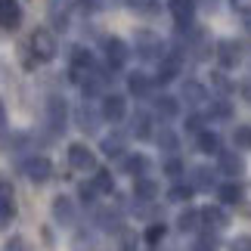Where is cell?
Instances as JSON below:
<instances>
[{"label": "cell", "instance_id": "cell-1", "mask_svg": "<svg viewBox=\"0 0 251 251\" xmlns=\"http://www.w3.org/2000/svg\"><path fill=\"white\" fill-rule=\"evenodd\" d=\"M28 50L37 56V62H50L59 53V41H56V34L50 28H34L31 37H28Z\"/></svg>", "mask_w": 251, "mask_h": 251}, {"label": "cell", "instance_id": "cell-2", "mask_svg": "<svg viewBox=\"0 0 251 251\" xmlns=\"http://www.w3.org/2000/svg\"><path fill=\"white\" fill-rule=\"evenodd\" d=\"M133 50H137L140 59H165V44H161V37L155 31H149V28H140L137 34H133Z\"/></svg>", "mask_w": 251, "mask_h": 251}, {"label": "cell", "instance_id": "cell-3", "mask_svg": "<svg viewBox=\"0 0 251 251\" xmlns=\"http://www.w3.org/2000/svg\"><path fill=\"white\" fill-rule=\"evenodd\" d=\"M65 121H69V102H65L59 93H53L50 100H47V130H50L53 137H59L65 130Z\"/></svg>", "mask_w": 251, "mask_h": 251}, {"label": "cell", "instance_id": "cell-4", "mask_svg": "<svg viewBox=\"0 0 251 251\" xmlns=\"http://www.w3.org/2000/svg\"><path fill=\"white\" fill-rule=\"evenodd\" d=\"M102 56H105V65H109L112 72H118L130 59V47L124 44L121 37H102Z\"/></svg>", "mask_w": 251, "mask_h": 251}, {"label": "cell", "instance_id": "cell-5", "mask_svg": "<svg viewBox=\"0 0 251 251\" xmlns=\"http://www.w3.org/2000/svg\"><path fill=\"white\" fill-rule=\"evenodd\" d=\"M100 112H102V118H105V121L118 124V121L127 118V100H124L121 93H105V96H102Z\"/></svg>", "mask_w": 251, "mask_h": 251}, {"label": "cell", "instance_id": "cell-6", "mask_svg": "<svg viewBox=\"0 0 251 251\" xmlns=\"http://www.w3.org/2000/svg\"><path fill=\"white\" fill-rule=\"evenodd\" d=\"M22 171H25V177L31 180V183H47V180L53 177V165H50V158H44V155L25 158L22 161Z\"/></svg>", "mask_w": 251, "mask_h": 251}, {"label": "cell", "instance_id": "cell-7", "mask_svg": "<svg viewBox=\"0 0 251 251\" xmlns=\"http://www.w3.org/2000/svg\"><path fill=\"white\" fill-rule=\"evenodd\" d=\"M69 165L75 171H96V155L93 149H87L84 143H72L69 146Z\"/></svg>", "mask_w": 251, "mask_h": 251}, {"label": "cell", "instance_id": "cell-8", "mask_svg": "<svg viewBox=\"0 0 251 251\" xmlns=\"http://www.w3.org/2000/svg\"><path fill=\"white\" fill-rule=\"evenodd\" d=\"M75 121H78V127L84 133H96L100 130V121H105V118H102V112H96L90 102H81L78 112H75Z\"/></svg>", "mask_w": 251, "mask_h": 251}, {"label": "cell", "instance_id": "cell-9", "mask_svg": "<svg viewBox=\"0 0 251 251\" xmlns=\"http://www.w3.org/2000/svg\"><path fill=\"white\" fill-rule=\"evenodd\" d=\"M171 16H174V22H177V28L183 31V28H189L192 22V16H196V0H171Z\"/></svg>", "mask_w": 251, "mask_h": 251}, {"label": "cell", "instance_id": "cell-10", "mask_svg": "<svg viewBox=\"0 0 251 251\" xmlns=\"http://www.w3.org/2000/svg\"><path fill=\"white\" fill-rule=\"evenodd\" d=\"M121 171L130 174V177H143L149 171V158L143 152H124L121 155Z\"/></svg>", "mask_w": 251, "mask_h": 251}, {"label": "cell", "instance_id": "cell-11", "mask_svg": "<svg viewBox=\"0 0 251 251\" xmlns=\"http://www.w3.org/2000/svg\"><path fill=\"white\" fill-rule=\"evenodd\" d=\"M19 22H22V6L16 0H0V28L13 31V28H19Z\"/></svg>", "mask_w": 251, "mask_h": 251}, {"label": "cell", "instance_id": "cell-12", "mask_svg": "<svg viewBox=\"0 0 251 251\" xmlns=\"http://www.w3.org/2000/svg\"><path fill=\"white\" fill-rule=\"evenodd\" d=\"M53 220L62 226H72L75 224V201L69 196H56L53 199Z\"/></svg>", "mask_w": 251, "mask_h": 251}, {"label": "cell", "instance_id": "cell-13", "mask_svg": "<svg viewBox=\"0 0 251 251\" xmlns=\"http://www.w3.org/2000/svg\"><path fill=\"white\" fill-rule=\"evenodd\" d=\"M180 75V53H168L165 59H158V75H155V84H168Z\"/></svg>", "mask_w": 251, "mask_h": 251}, {"label": "cell", "instance_id": "cell-14", "mask_svg": "<svg viewBox=\"0 0 251 251\" xmlns=\"http://www.w3.org/2000/svg\"><path fill=\"white\" fill-rule=\"evenodd\" d=\"M152 87H155V81H152L149 75H143V72L127 75V90H130V96H137V100H146L152 93Z\"/></svg>", "mask_w": 251, "mask_h": 251}, {"label": "cell", "instance_id": "cell-15", "mask_svg": "<svg viewBox=\"0 0 251 251\" xmlns=\"http://www.w3.org/2000/svg\"><path fill=\"white\" fill-rule=\"evenodd\" d=\"M100 149H102V155H109V158H121L124 149H127V133H109V137H102Z\"/></svg>", "mask_w": 251, "mask_h": 251}, {"label": "cell", "instance_id": "cell-16", "mask_svg": "<svg viewBox=\"0 0 251 251\" xmlns=\"http://www.w3.org/2000/svg\"><path fill=\"white\" fill-rule=\"evenodd\" d=\"M130 137H137V140H149L152 137V115L149 112H137L130 118Z\"/></svg>", "mask_w": 251, "mask_h": 251}, {"label": "cell", "instance_id": "cell-17", "mask_svg": "<svg viewBox=\"0 0 251 251\" xmlns=\"http://www.w3.org/2000/svg\"><path fill=\"white\" fill-rule=\"evenodd\" d=\"M180 96H183V102H186V105H201V102L208 100L205 87H201L199 81H183V90H180Z\"/></svg>", "mask_w": 251, "mask_h": 251}, {"label": "cell", "instance_id": "cell-18", "mask_svg": "<svg viewBox=\"0 0 251 251\" xmlns=\"http://www.w3.org/2000/svg\"><path fill=\"white\" fill-rule=\"evenodd\" d=\"M217 161H220L217 168L224 171L226 177H239V174L245 171V165H242V158H239L236 152H220V155H217Z\"/></svg>", "mask_w": 251, "mask_h": 251}, {"label": "cell", "instance_id": "cell-19", "mask_svg": "<svg viewBox=\"0 0 251 251\" xmlns=\"http://www.w3.org/2000/svg\"><path fill=\"white\" fill-rule=\"evenodd\" d=\"M155 189H158L155 180L137 177V183H133V199H137V201H155Z\"/></svg>", "mask_w": 251, "mask_h": 251}, {"label": "cell", "instance_id": "cell-20", "mask_svg": "<svg viewBox=\"0 0 251 251\" xmlns=\"http://www.w3.org/2000/svg\"><path fill=\"white\" fill-rule=\"evenodd\" d=\"M239 44H233V41H220L217 44V59H220V65L224 69H229V65H236L239 62Z\"/></svg>", "mask_w": 251, "mask_h": 251}, {"label": "cell", "instance_id": "cell-21", "mask_svg": "<svg viewBox=\"0 0 251 251\" xmlns=\"http://www.w3.org/2000/svg\"><path fill=\"white\" fill-rule=\"evenodd\" d=\"M201 224H205L208 229H224L229 224V217L220 208H201Z\"/></svg>", "mask_w": 251, "mask_h": 251}, {"label": "cell", "instance_id": "cell-22", "mask_svg": "<svg viewBox=\"0 0 251 251\" xmlns=\"http://www.w3.org/2000/svg\"><path fill=\"white\" fill-rule=\"evenodd\" d=\"M192 189H196V192H208V189H214V171H208V168H196V171H192Z\"/></svg>", "mask_w": 251, "mask_h": 251}, {"label": "cell", "instance_id": "cell-23", "mask_svg": "<svg viewBox=\"0 0 251 251\" xmlns=\"http://www.w3.org/2000/svg\"><path fill=\"white\" fill-rule=\"evenodd\" d=\"M155 112L165 121H171V118H177V115H180V102L174 100V96H158V100H155Z\"/></svg>", "mask_w": 251, "mask_h": 251}, {"label": "cell", "instance_id": "cell-24", "mask_svg": "<svg viewBox=\"0 0 251 251\" xmlns=\"http://www.w3.org/2000/svg\"><path fill=\"white\" fill-rule=\"evenodd\" d=\"M155 143H158L161 152H171V155L180 149V140H177V133H174L171 127H161V130L155 133Z\"/></svg>", "mask_w": 251, "mask_h": 251}, {"label": "cell", "instance_id": "cell-25", "mask_svg": "<svg viewBox=\"0 0 251 251\" xmlns=\"http://www.w3.org/2000/svg\"><path fill=\"white\" fill-rule=\"evenodd\" d=\"M196 146L205 152V155H220V137H217V133H211V130H201L199 133Z\"/></svg>", "mask_w": 251, "mask_h": 251}, {"label": "cell", "instance_id": "cell-26", "mask_svg": "<svg viewBox=\"0 0 251 251\" xmlns=\"http://www.w3.org/2000/svg\"><path fill=\"white\" fill-rule=\"evenodd\" d=\"M13 217H16V201H13L9 192H3V196H0V229H6L13 224Z\"/></svg>", "mask_w": 251, "mask_h": 251}, {"label": "cell", "instance_id": "cell-27", "mask_svg": "<svg viewBox=\"0 0 251 251\" xmlns=\"http://www.w3.org/2000/svg\"><path fill=\"white\" fill-rule=\"evenodd\" d=\"M217 199L224 205H236V201H242V186L239 183H224V186H217Z\"/></svg>", "mask_w": 251, "mask_h": 251}, {"label": "cell", "instance_id": "cell-28", "mask_svg": "<svg viewBox=\"0 0 251 251\" xmlns=\"http://www.w3.org/2000/svg\"><path fill=\"white\" fill-rule=\"evenodd\" d=\"M199 224H201V211H196V208H186L177 217V229H180V233H189V229H196Z\"/></svg>", "mask_w": 251, "mask_h": 251}, {"label": "cell", "instance_id": "cell-29", "mask_svg": "<svg viewBox=\"0 0 251 251\" xmlns=\"http://www.w3.org/2000/svg\"><path fill=\"white\" fill-rule=\"evenodd\" d=\"M93 186L100 189V192H112V189H115V177H112V171L96 168V171H93Z\"/></svg>", "mask_w": 251, "mask_h": 251}, {"label": "cell", "instance_id": "cell-30", "mask_svg": "<svg viewBox=\"0 0 251 251\" xmlns=\"http://www.w3.org/2000/svg\"><path fill=\"white\" fill-rule=\"evenodd\" d=\"M93 220L100 226H105V229H112V226H118V211H112V208H96V214H93Z\"/></svg>", "mask_w": 251, "mask_h": 251}, {"label": "cell", "instance_id": "cell-31", "mask_svg": "<svg viewBox=\"0 0 251 251\" xmlns=\"http://www.w3.org/2000/svg\"><path fill=\"white\" fill-rule=\"evenodd\" d=\"M133 13H143V16H152V13H158V0H124Z\"/></svg>", "mask_w": 251, "mask_h": 251}, {"label": "cell", "instance_id": "cell-32", "mask_svg": "<svg viewBox=\"0 0 251 251\" xmlns=\"http://www.w3.org/2000/svg\"><path fill=\"white\" fill-rule=\"evenodd\" d=\"M165 233H168V226H165V224H152V226L146 229V236H143V239H146L149 245H158L161 239H165Z\"/></svg>", "mask_w": 251, "mask_h": 251}, {"label": "cell", "instance_id": "cell-33", "mask_svg": "<svg viewBox=\"0 0 251 251\" xmlns=\"http://www.w3.org/2000/svg\"><path fill=\"white\" fill-rule=\"evenodd\" d=\"M75 251H96V242H93V236L90 233H78L75 236V242H72Z\"/></svg>", "mask_w": 251, "mask_h": 251}, {"label": "cell", "instance_id": "cell-34", "mask_svg": "<svg viewBox=\"0 0 251 251\" xmlns=\"http://www.w3.org/2000/svg\"><path fill=\"white\" fill-rule=\"evenodd\" d=\"M233 143H236L239 149H251V127H245V124H242V127H236Z\"/></svg>", "mask_w": 251, "mask_h": 251}, {"label": "cell", "instance_id": "cell-35", "mask_svg": "<svg viewBox=\"0 0 251 251\" xmlns=\"http://www.w3.org/2000/svg\"><path fill=\"white\" fill-rule=\"evenodd\" d=\"M229 115H233V109H229V102H226V100H220V102H214V105H211V118H217V121H226Z\"/></svg>", "mask_w": 251, "mask_h": 251}, {"label": "cell", "instance_id": "cell-36", "mask_svg": "<svg viewBox=\"0 0 251 251\" xmlns=\"http://www.w3.org/2000/svg\"><path fill=\"white\" fill-rule=\"evenodd\" d=\"M78 189H81V201H84V205H93L96 196H100V189L93 186V180H90V183H81Z\"/></svg>", "mask_w": 251, "mask_h": 251}, {"label": "cell", "instance_id": "cell-37", "mask_svg": "<svg viewBox=\"0 0 251 251\" xmlns=\"http://www.w3.org/2000/svg\"><path fill=\"white\" fill-rule=\"evenodd\" d=\"M192 192H196L192 186H183V183H177V186L171 189V199H174V201H189V199H192Z\"/></svg>", "mask_w": 251, "mask_h": 251}, {"label": "cell", "instance_id": "cell-38", "mask_svg": "<svg viewBox=\"0 0 251 251\" xmlns=\"http://www.w3.org/2000/svg\"><path fill=\"white\" fill-rule=\"evenodd\" d=\"M214 248H217V239H214V233H205V236H201L196 245H192V251H214Z\"/></svg>", "mask_w": 251, "mask_h": 251}, {"label": "cell", "instance_id": "cell-39", "mask_svg": "<svg viewBox=\"0 0 251 251\" xmlns=\"http://www.w3.org/2000/svg\"><path fill=\"white\" fill-rule=\"evenodd\" d=\"M165 174H168V177H174V180H177V177H180V174H183V161L171 155V158L165 161Z\"/></svg>", "mask_w": 251, "mask_h": 251}, {"label": "cell", "instance_id": "cell-40", "mask_svg": "<svg viewBox=\"0 0 251 251\" xmlns=\"http://www.w3.org/2000/svg\"><path fill=\"white\" fill-rule=\"evenodd\" d=\"M201 124H205V118H201V115H189V118H186V130L199 137V133H201Z\"/></svg>", "mask_w": 251, "mask_h": 251}, {"label": "cell", "instance_id": "cell-41", "mask_svg": "<svg viewBox=\"0 0 251 251\" xmlns=\"http://www.w3.org/2000/svg\"><path fill=\"white\" fill-rule=\"evenodd\" d=\"M3 251H31V248H28V242H25L22 236H13V239L6 242V248H3Z\"/></svg>", "mask_w": 251, "mask_h": 251}, {"label": "cell", "instance_id": "cell-42", "mask_svg": "<svg viewBox=\"0 0 251 251\" xmlns=\"http://www.w3.org/2000/svg\"><path fill=\"white\" fill-rule=\"evenodd\" d=\"M81 9H87V13H96V9H102L105 6V0H78Z\"/></svg>", "mask_w": 251, "mask_h": 251}, {"label": "cell", "instance_id": "cell-43", "mask_svg": "<svg viewBox=\"0 0 251 251\" xmlns=\"http://www.w3.org/2000/svg\"><path fill=\"white\" fill-rule=\"evenodd\" d=\"M233 251H251V236H239L233 242Z\"/></svg>", "mask_w": 251, "mask_h": 251}, {"label": "cell", "instance_id": "cell-44", "mask_svg": "<svg viewBox=\"0 0 251 251\" xmlns=\"http://www.w3.org/2000/svg\"><path fill=\"white\" fill-rule=\"evenodd\" d=\"M236 9H245V13H251V0H233Z\"/></svg>", "mask_w": 251, "mask_h": 251}, {"label": "cell", "instance_id": "cell-45", "mask_svg": "<svg viewBox=\"0 0 251 251\" xmlns=\"http://www.w3.org/2000/svg\"><path fill=\"white\" fill-rule=\"evenodd\" d=\"M6 127V109H3V102H0V130Z\"/></svg>", "mask_w": 251, "mask_h": 251}, {"label": "cell", "instance_id": "cell-46", "mask_svg": "<svg viewBox=\"0 0 251 251\" xmlns=\"http://www.w3.org/2000/svg\"><path fill=\"white\" fill-rule=\"evenodd\" d=\"M6 189H9V186H6V177H0V196H3Z\"/></svg>", "mask_w": 251, "mask_h": 251}, {"label": "cell", "instance_id": "cell-47", "mask_svg": "<svg viewBox=\"0 0 251 251\" xmlns=\"http://www.w3.org/2000/svg\"><path fill=\"white\" fill-rule=\"evenodd\" d=\"M248 28H251V19H248Z\"/></svg>", "mask_w": 251, "mask_h": 251}]
</instances>
